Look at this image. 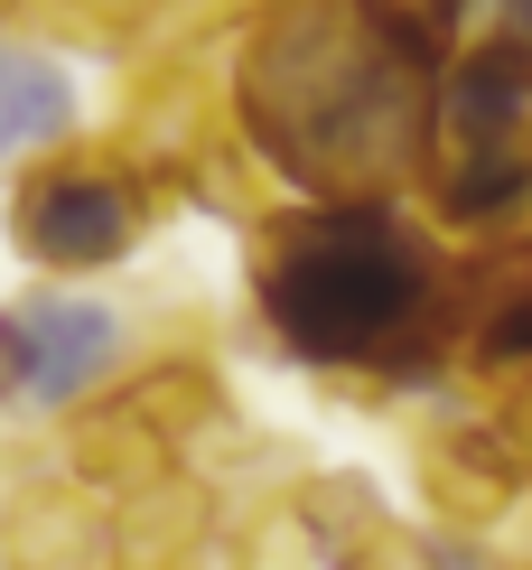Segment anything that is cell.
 <instances>
[{"label":"cell","instance_id":"7a4b0ae2","mask_svg":"<svg viewBox=\"0 0 532 570\" xmlns=\"http://www.w3.org/2000/svg\"><path fill=\"white\" fill-rule=\"evenodd\" d=\"M225 131L289 206L411 197L430 169V76L374 38L355 0H262L225 57Z\"/></svg>","mask_w":532,"mask_h":570},{"label":"cell","instance_id":"3957f363","mask_svg":"<svg viewBox=\"0 0 532 570\" xmlns=\"http://www.w3.org/2000/svg\"><path fill=\"white\" fill-rule=\"evenodd\" d=\"M168 206H178L168 178L131 150V140H66V150H47V159L19 169L10 244H19V263H29L38 281L66 291V281H93V272L131 263V253L159 234Z\"/></svg>","mask_w":532,"mask_h":570},{"label":"cell","instance_id":"7c38bea8","mask_svg":"<svg viewBox=\"0 0 532 570\" xmlns=\"http://www.w3.org/2000/svg\"><path fill=\"white\" fill-rule=\"evenodd\" d=\"M47 19H57V29H76V38H93V47H122L140 19L159 10V0H38Z\"/></svg>","mask_w":532,"mask_h":570},{"label":"cell","instance_id":"4fadbf2b","mask_svg":"<svg viewBox=\"0 0 532 570\" xmlns=\"http://www.w3.org/2000/svg\"><path fill=\"white\" fill-rule=\"evenodd\" d=\"M10 402H19V318L0 308V412H10Z\"/></svg>","mask_w":532,"mask_h":570},{"label":"cell","instance_id":"5b68a950","mask_svg":"<svg viewBox=\"0 0 532 570\" xmlns=\"http://www.w3.org/2000/svg\"><path fill=\"white\" fill-rule=\"evenodd\" d=\"M457 402H476V412L532 459V244L523 253H467Z\"/></svg>","mask_w":532,"mask_h":570},{"label":"cell","instance_id":"9c48e42d","mask_svg":"<svg viewBox=\"0 0 532 570\" xmlns=\"http://www.w3.org/2000/svg\"><path fill=\"white\" fill-rule=\"evenodd\" d=\"M440 140H532V47L476 29L430 85V150Z\"/></svg>","mask_w":532,"mask_h":570},{"label":"cell","instance_id":"8fae6325","mask_svg":"<svg viewBox=\"0 0 532 570\" xmlns=\"http://www.w3.org/2000/svg\"><path fill=\"white\" fill-rule=\"evenodd\" d=\"M355 10L374 19V38L393 47L402 66H421V76L440 85V66L476 38V10H486V0H355Z\"/></svg>","mask_w":532,"mask_h":570},{"label":"cell","instance_id":"30bf717a","mask_svg":"<svg viewBox=\"0 0 532 570\" xmlns=\"http://www.w3.org/2000/svg\"><path fill=\"white\" fill-rule=\"evenodd\" d=\"M76 112H85V94H76L57 47L0 29V169H29V159L66 150L76 140Z\"/></svg>","mask_w":532,"mask_h":570},{"label":"cell","instance_id":"8992f818","mask_svg":"<svg viewBox=\"0 0 532 570\" xmlns=\"http://www.w3.org/2000/svg\"><path fill=\"white\" fill-rule=\"evenodd\" d=\"M411 197H421V225L449 253H523L532 244V140H440Z\"/></svg>","mask_w":532,"mask_h":570},{"label":"cell","instance_id":"5bb4252c","mask_svg":"<svg viewBox=\"0 0 532 570\" xmlns=\"http://www.w3.org/2000/svg\"><path fill=\"white\" fill-rule=\"evenodd\" d=\"M486 10H495V29H504V38H523V47H532V0H486Z\"/></svg>","mask_w":532,"mask_h":570},{"label":"cell","instance_id":"ba28073f","mask_svg":"<svg viewBox=\"0 0 532 570\" xmlns=\"http://www.w3.org/2000/svg\"><path fill=\"white\" fill-rule=\"evenodd\" d=\"M421 495H430L440 524H504L532 495V459L476 412V402H449L421 431Z\"/></svg>","mask_w":532,"mask_h":570},{"label":"cell","instance_id":"277c9868","mask_svg":"<svg viewBox=\"0 0 532 570\" xmlns=\"http://www.w3.org/2000/svg\"><path fill=\"white\" fill-rule=\"evenodd\" d=\"M10 318H19V402L47 412V421H76L85 402H104L140 365V337H131V318L112 299L38 281Z\"/></svg>","mask_w":532,"mask_h":570},{"label":"cell","instance_id":"52a82bcc","mask_svg":"<svg viewBox=\"0 0 532 570\" xmlns=\"http://www.w3.org/2000/svg\"><path fill=\"white\" fill-rule=\"evenodd\" d=\"M0 570H140L112 505L66 478L57 459L0 468Z\"/></svg>","mask_w":532,"mask_h":570},{"label":"cell","instance_id":"9a60e30c","mask_svg":"<svg viewBox=\"0 0 532 570\" xmlns=\"http://www.w3.org/2000/svg\"><path fill=\"white\" fill-rule=\"evenodd\" d=\"M159 570H187V561H159Z\"/></svg>","mask_w":532,"mask_h":570},{"label":"cell","instance_id":"6da1fadb","mask_svg":"<svg viewBox=\"0 0 532 570\" xmlns=\"http://www.w3.org/2000/svg\"><path fill=\"white\" fill-rule=\"evenodd\" d=\"M253 327L346 402H457L467 253H449L411 197L262 206L244 253Z\"/></svg>","mask_w":532,"mask_h":570}]
</instances>
